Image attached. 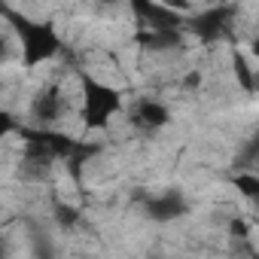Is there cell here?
<instances>
[{"label":"cell","mask_w":259,"mask_h":259,"mask_svg":"<svg viewBox=\"0 0 259 259\" xmlns=\"http://www.w3.org/2000/svg\"><path fill=\"white\" fill-rule=\"evenodd\" d=\"M7 22L10 28L19 34V43H22V58L28 67H37L49 58H55L61 52V40H58V31L49 25V22H34V19H25L13 10H7Z\"/></svg>","instance_id":"6da1fadb"},{"label":"cell","mask_w":259,"mask_h":259,"mask_svg":"<svg viewBox=\"0 0 259 259\" xmlns=\"http://www.w3.org/2000/svg\"><path fill=\"white\" fill-rule=\"evenodd\" d=\"M122 110V95L107 85V82H98L95 76H82V119H85V128H104L116 113Z\"/></svg>","instance_id":"7a4b0ae2"},{"label":"cell","mask_w":259,"mask_h":259,"mask_svg":"<svg viewBox=\"0 0 259 259\" xmlns=\"http://www.w3.org/2000/svg\"><path fill=\"white\" fill-rule=\"evenodd\" d=\"M232 22H235V7L220 4V7H210L204 13H195L189 19V31L201 43H220V40H226L232 34Z\"/></svg>","instance_id":"3957f363"},{"label":"cell","mask_w":259,"mask_h":259,"mask_svg":"<svg viewBox=\"0 0 259 259\" xmlns=\"http://www.w3.org/2000/svg\"><path fill=\"white\" fill-rule=\"evenodd\" d=\"M128 4H132V13L144 31H168V28L183 25V16L174 13L171 7L159 4V0H128Z\"/></svg>","instance_id":"277c9868"},{"label":"cell","mask_w":259,"mask_h":259,"mask_svg":"<svg viewBox=\"0 0 259 259\" xmlns=\"http://www.w3.org/2000/svg\"><path fill=\"white\" fill-rule=\"evenodd\" d=\"M144 213H147L153 223H174V220H180V217L189 213V201L183 198V192L165 189V192H159V195H147Z\"/></svg>","instance_id":"5b68a950"},{"label":"cell","mask_w":259,"mask_h":259,"mask_svg":"<svg viewBox=\"0 0 259 259\" xmlns=\"http://www.w3.org/2000/svg\"><path fill=\"white\" fill-rule=\"evenodd\" d=\"M61 113H64L61 89H58V85H43V89L37 92L34 104H31V116H34V122L49 128L52 122H58V119H61Z\"/></svg>","instance_id":"8992f818"},{"label":"cell","mask_w":259,"mask_h":259,"mask_svg":"<svg viewBox=\"0 0 259 259\" xmlns=\"http://www.w3.org/2000/svg\"><path fill=\"white\" fill-rule=\"evenodd\" d=\"M171 119L168 107L159 104V101H138L135 110H132V122L138 128H144V132H156V128H165Z\"/></svg>","instance_id":"52a82bcc"},{"label":"cell","mask_w":259,"mask_h":259,"mask_svg":"<svg viewBox=\"0 0 259 259\" xmlns=\"http://www.w3.org/2000/svg\"><path fill=\"white\" fill-rule=\"evenodd\" d=\"M138 43L147 52H168V49H180L183 46V34H180V28H168V31H144L141 28Z\"/></svg>","instance_id":"ba28073f"},{"label":"cell","mask_w":259,"mask_h":259,"mask_svg":"<svg viewBox=\"0 0 259 259\" xmlns=\"http://www.w3.org/2000/svg\"><path fill=\"white\" fill-rule=\"evenodd\" d=\"M241 171H256L259 168V128L244 141V147H241V153H238V162H235Z\"/></svg>","instance_id":"9c48e42d"},{"label":"cell","mask_w":259,"mask_h":259,"mask_svg":"<svg viewBox=\"0 0 259 259\" xmlns=\"http://www.w3.org/2000/svg\"><path fill=\"white\" fill-rule=\"evenodd\" d=\"M235 76H238V85L244 89V92H256V73L250 70V64L244 61V55L241 52H235Z\"/></svg>","instance_id":"30bf717a"},{"label":"cell","mask_w":259,"mask_h":259,"mask_svg":"<svg viewBox=\"0 0 259 259\" xmlns=\"http://www.w3.org/2000/svg\"><path fill=\"white\" fill-rule=\"evenodd\" d=\"M235 186H238V192H241L244 198H250V201H259V177H256L253 171H244V174H238V177H235Z\"/></svg>","instance_id":"8fae6325"},{"label":"cell","mask_w":259,"mask_h":259,"mask_svg":"<svg viewBox=\"0 0 259 259\" xmlns=\"http://www.w3.org/2000/svg\"><path fill=\"white\" fill-rule=\"evenodd\" d=\"M52 217L58 220V226H61V229H73V226L79 223V210H76V207H70V204H61V201L55 204Z\"/></svg>","instance_id":"7c38bea8"},{"label":"cell","mask_w":259,"mask_h":259,"mask_svg":"<svg viewBox=\"0 0 259 259\" xmlns=\"http://www.w3.org/2000/svg\"><path fill=\"white\" fill-rule=\"evenodd\" d=\"M229 232H232L235 238H247V235H250V226H247L244 220H232V226H229Z\"/></svg>","instance_id":"4fadbf2b"},{"label":"cell","mask_w":259,"mask_h":259,"mask_svg":"<svg viewBox=\"0 0 259 259\" xmlns=\"http://www.w3.org/2000/svg\"><path fill=\"white\" fill-rule=\"evenodd\" d=\"M162 4H165V7H171V10H174V13H180V16L192 10V4H189V0H162Z\"/></svg>","instance_id":"5bb4252c"},{"label":"cell","mask_w":259,"mask_h":259,"mask_svg":"<svg viewBox=\"0 0 259 259\" xmlns=\"http://www.w3.org/2000/svg\"><path fill=\"white\" fill-rule=\"evenodd\" d=\"M198 82H201V76H198V73H189V76H186V85H198Z\"/></svg>","instance_id":"9a60e30c"},{"label":"cell","mask_w":259,"mask_h":259,"mask_svg":"<svg viewBox=\"0 0 259 259\" xmlns=\"http://www.w3.org/2000/svg\"><path fill=\"white\" fill-rule=\"evenodd\" d=\"M116 4H122V0H98V7H116Z\"/></svg>","instance_id":"2e32d148"},{"label":"cell","mask_w":259,"mask_h":259,"mask_svg":"<svg viewBox=\"0 0 259 259\" xmlns=\"http://www.w3.org/2000/svg\"><path fill=\"white\" fill-rule=\"evenodd\" d=\"M250 49H253V55H256V58H259V37H256V40H253V43H250Z\"/></svg>","instance_id":"e0dca14e"},{"label":"cell","mask_w":259,"mask_h":259,"mask_svg":"<svg viewBox=\"0 0 259 259\" xmlns=\"http://www.w3.org/2000/svg\"><path fill=\"white\" fill-rule=\"evenodd\" d=\"M256 92H259V73H256Z\"/></svg>","instance_id":"ac0fdd59"},{"label":"cell","mask_w":259,"mask_h":259,"mask_svg":"<svg viewBox=\"0 0 259 259\" xmlns=\"http://www.w3.org/2000/svg\"><path fill=\"white\" fill-rule=\"evenodd\" d=\"M256 204H259V201H256Z\"/></svg>","instance_id":"d6986e66"}]
</instances>
